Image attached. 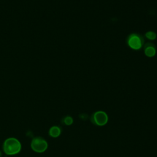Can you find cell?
<instances>
[{
	"label": "cell",
	"mask_w": 157,
	"mask_h": 157,
	"mask_svg": "<svg viewBox=\"0 0 157 157\" xmlns=\"http://www.w3.org/2000/svg\"><path fill=\"white\" fill-rule=\"evenodd\" d=\"M63 121L66 125H71L73 123V118L70 116H67L64 118Z\"/></svg>",
	"instance_id": "obj_8"
},
{
	"label": "cell",
	"mask_w": 157,
	"mask_h": 157,
	"mask_svg": "<svg viewBox=\"0 0 157 157\" xmlns=\"http://www.w3.org/2000/svg\"><path fill=\"white\" fill-rule=\"evenodd\" d=\"M156 48L151 43H147L144 46V53L149 58L153 57L156 55Z\"/></svg>",
	"instance_id": "obj_5"
},
{
	"label": "cell",
	"mask_w": 157,
	"mask_h": 157,
	"mask_svg": "<svg viewBox=\"0 0 157 157\" xmlns=\"http://www.w3.org/2000/svg\"><path fill=\"white\" fill-rule=\"evenodd\" d=\"M128 45L133 50H139L144 45V39L138 34H131L128 37Z\"/></svg>",
	"instance_id": "obj_3"
},
{
	"label": "cell",
	"mask_w": 157,
	"mask_h": 157,
	"mask_svg": "<svg viewBox=\"0 0 157 157\" xmlns=\"http://www.w3.org/2000/svg\"><path fill=\"white\" fill-rule=\"evenodd\" d=\"M145 37L149 39V40H155L156 38V33L154 31H147L146 33H145Z\"/></svg>",
	"instance_id": "obj_7"
},
{
	"label": "cell",
	"mask_w": 157,
	"mask_h": 157,
	"mask_svg": "<svg viewBox=\"0 0 157 157\" xmlns=\"http://www.w3.org/2000/svg\"><path fill=\"white\" fill-rule=\"evenodd\" d=\"M2 150L7 155H17L21 150V142L15 137H9L3 142Z\"/></svg>",
	"instance_id": "obj_1"
},
{
	"label": "cell",
	"mask_w": 157,
	"mask_h": 157,
	"mask_svg": "<svg viewBox=\"0 0 157 157\" xmlns=\"http://www.w3.org/2000/svg\"><path fill=\"white\" fill-rule=\"evenodd\" d=\"M61 133V129L60 127L58 126H52L48 131V134L50 137L53 138H56L60 136Z\"/></svg>",
	"instance_id": "obj_6"
},
{
	"label": "cell",
	"mask_w": 157,
	"mask_h": 157,
	"mask_svg": "<svg viewBox=\"0 0 157 157\" xmlns=\"http://www.w3.org/2000/svg\"><path fill=\"white\" fill-rule=\"evenodd\" d=\"M92 121L98 126H104L108 121L107 114L104 111H98L93 115Z\"/></svg>",
	"instance_id": "obj_4"
},
{
	"label": "cell",
	"mask_w": 157,
	"mask_h": 157,
	"mask_svg": "<svg viewBox=\"0 0 157 157\" xmlns=\"http://www.w3.org/2000/svg\"><path fill=\"white\" fill-rule=\"evenodd\" d=\"M0 157H2V153L1 151H0Z\"/></svg>",
	"instance_id": "obj_9"
},
{
	"label": "cell",
	"mask_w": 157,
	"mask_h": 157,
	"mask_svg": "<svg viewBox=\"0 0 157 157\" xmlns=\"http://www.w3.org/2000/svg\"><path fill=\"white\" fill-rule=\"evenodd\" d=\"M31 148L36 153L45 152L48 148V143L43 137L37 136L33 138L31 142Z\"/></svg>",
	"instance_id": "obj_2"
}]
</instances>
